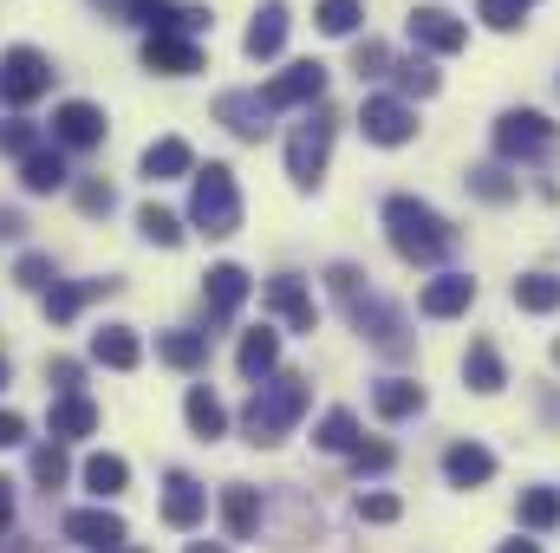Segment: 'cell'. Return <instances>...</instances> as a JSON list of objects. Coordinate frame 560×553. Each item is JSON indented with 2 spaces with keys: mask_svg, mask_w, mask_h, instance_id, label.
<instances>
[{
  "mask_svg": "<svg viewBox=\"0 0 560 553\" xmlns=\"http://www.w3.org/2000/svg\"><path fill=\"white\" fill-rule=\"evenodd\" d=\"M515 306L522 313H560V274H522L515 280Z\"/></svg>",
  "mask_w": 560,
  "mask_h": 553,
  "instance_id": "cell-34",
  "label": "cell"
},
{
  "mask_svg": "<svg viewBox=\"0 0 560 553\" xmlns=\"http://www.w3.org/2000/svg\"><path fill=\"white\" fill-rule=\"evenodd\" d=\"M469 306H476V280H469V274H436L418 293L423 319H456V313H469Z\"/></svg>",
  "mask_w": 560,
  "mask_h": 553,
  "instance_id": "cell-15",
  "label": "cell"
},
{
  "mask_svg": "<svg viewBox=\"0 0 560 553\" xmlns=\"http://www.w3.org/2000/svg\"><path fill=\"white\" fill-rule=\"evenodd\" d=\"M118 553H143V548H118Z\"/></svg>",
  "mask_w": 560,
  "mask_h": 553,
  "instance_id": "cell-57",
  "label": "cell"
},
{
  "mask_svg": "<svg viewBox=\"0 0 560 553\" xmlns=\"http://www.w3.org/2000/svg\"><path fill=\"white\" fill-rule=\"evenodd\" d=\"M20 228H26V222H20L13 209H0V242H20Z\"/></svg>",
  "mask_w": 560,
  "mask_h": 553,
  "instance_id": "cell-52",
  "label": "cell"
},
{
  "mask_svg": "<svg viewBox=\"0 0 560 553\" xmlns=\"http://www.w3.org/2000/svg\"><path fill=\"white\" fill-rule=\"evenodd\" d=\"M46 378H52V391H59V398H79L85 365H79V358H52V365H46Z\"/></svg>",
  "mask_w": 560,
  "mask_h": 553,
  "instance_id": "cell-46",
  "label": "cell"
},
{
  "mask_svg": "<svg viewBox=\"0 0 560 553\" xmlns=\"http://www.w3.org/2000/svg\"><path fill=\"white\" fill-rule=\"evenodd\" d=\"M138 228H143V242H156V248H183V222L170 209H156V202L138 209Z\"/></svg>",
  "mask_w": 560,
  "mask_h": 553,
  "instance_id": "cell-38",
  "label": "cell"
},
{
  "mask_svg": "<svg viewBox=\"0 0 560 553\" xmlns=\"http://www.w3.org/2000/svg\"><path fill=\"white\" fill-rule=\"evenodd\" d=\"M7 528H13V482L0 475V534H7Z\"/></svg>",
  "mask_w": 560,
  "mask_h": 553,
  "instance_id": "cell-51",
  "label": "cell"
},
{
  "mask_svg": "<svg viewBox=\"0 0 560 553\" xmlns=\"http://www.w3.org/2000/svg\"><path fill=\"white\" fill-rule=\"evenodd\" d=\"M352 72H359V79H385V72H392V46H385V39H359V46H352Z\"/></svg>",
  "mask_w": 560,
  "mask_h": 553,
  "instance_id": "cell-41",
  "label": "cell"
},
{
  "mask_svg": "<svg viewBox=\"0 0 560 553\" xmlns=\"http://www.w3.org/2000/svg\"><path fill=\"white\" fill-rule=\"evenodd\" d=\"M522 528H535V534H548L560 528V489H522Z\"/></svg>",
  "mask_w": 560,
  "mask_h": 553,
  "instance_id": "cell-36",
  "label": "cell"
},
{
  "mask_svg": "<svg viewBox=\"0 0 560 553\" xmlns=\"http://www.w3.org/2000/svg\"><path fill=\"white\" fill-rule=\"evenodd\" d=\"M85 489H92L98 502H112V495H125V489H131V462H125V456H112V449H98V456H85Z\"/></svg>",
  "mask_w": 560,
  "mask_h": 553,
  "instance_id": "cell-29",
  "label": "cell"
},
{
  "mask_svg": "<svg viewBox=\"0 0 560 553\" xmlns=\"http://www.w3.org/2000/svg\"><path fill=\"white\" fill-rule=\"evenodd\" d=\"M405 26H411V46H423V59H430V52H463V46H469V26H463L450 7H418Z\"/></svg>",
  "mask_w": 560,
  "mask_h": 553,
  "instance_id": "cell-12",
  "label": "cell"
},
{
  "mask_svg": "<svg viewBox=\"0 0 560 553\" xmlns=\"http://www.w3.org/2000/svg\"><path fill=\"white\" fill-rule=\"evenodd\" d=\"M313 404V385L300 378V372H280V378H261L255 385V398H248V443H261V449H275L287 443V430L300 423V411Z\"/></svg>",
  "mask_w": 560,
  "mask_h": 553,
  "instance_id": "cell-2",
  "label": "cell"
},
{
  "mask_svg": "<svg viewBox=\"0 0 560 553\" xmlns=\"http://www.w3.org/2000/svg\"><path fill=\"white\" fill-rule=\"evenodd\" d=\"M215 118L248 143L268 138V105H261V92H222V98H215Z\"/></svg>",
  "mask_w": 560,
  "mask_h": 553,
  "instance_id": "cell-17",
  "label": "cell"
},
{
  "mask_svg": "<svg viewBox=\"0 0 560 553\" xmlns=\"http://www.w3.org/2000/svg\"><path fill=\"white\" fill-rule=\"evenodd\" d=\"M183 416H189V430H196L202 443L229 436V411H222V398H215L209 385H189V398H183Z\"/></svg>",
  "mask_w": 560,
  "mask_h": 553,
  "instance_id": "cell-28",
  "label": "cell"
},
{
  "mask_svg": "<svg viewBox=\"0 0 560 553\" xmlns=\"http://www.w3.org/2000/svg\"><path fill=\"white\" fill-rule=\"evenodd\" d=\"M66 183H72V169H66L59 150H33V156L20 163V189H26V196H52V189H66Z\"/></svg>",
  "mask_w": 560,
  "mask_h": 553,
  "instance_id": "cell-25",
  "label": "cell"
},
{
  "mask_svg": "<svg viewBox=\"0 0 560 553\" xmlns=\"http://www.w3.org/2000/svg\"><path fill=\"white\" fill-rule=\"evenodd\" d=\"M189 553H229V548H222V541H196Z\"/></svg>",
  "mask_w": 560,
  "mask_h": 553,
  "instance_id": "cell-54",
  "label": "cell"
},
{
  "mask_svg": "<svg viewBox=\"0 0 560 553\" xmlns=\"http://www.w3.org/2000/svg\"><path fill=\"white\" fill-rule=\"evenodd\" d=\"M189 169H196V156H189L183 138H156L143 150V176H150V183H170V176H189Z\"/></svg>",
  "mask_w": 560,
  "mask_h": 553,
  "instance_id": "cell-31",
  "label": "cell"
},
{
  "mask_svg": "<svg viewBox=\"0 0 560 553\" xmlns=\"http://www.w3.org/2000/svg\"><path fill=\"white\" fill-rule=\"evenodd\" d=\"M528 7H535V0H476V13H482V26H495V33H515Z\"/></svg>",
  "mask_w": 560,
  "mask_h": 553,
  "instance_id": "cell-42",
  "label": "cell"
},
{
  "mask_svg": "<svg viewBox=\"0 0 560 553\" xmlns=\"http://www.w3.org/2000/svg\"><path fill=\"white\" fill-rule=\"evenodd\" d=\"M248 59H280V46H287V0H261L255 7V26H248Z\"/></svg>",
  "mask_w": 560,
  "mask_h": 553,
  "instance_id": "cell-20",
  "label": "cell"
},
{
  "mask_svg": "<svg viewBox=\"0 0 560 553\" xmlns=\"http://www.w3.org/2000/svg\"><path fill=\"white\" fill-rule=\"evenodd\" d=\"M222 528H229V541H255L261 534V489L229 482L222 489Z\"/></svg>",
  "mask_w": 560,
  "mask_h": 553,
  "instance_id": "cell-19",
  "label": "cell"
},
{
  "mask_svg": "<svg viewBox=\"0 0 560 553\" xmlns=\"http://www.w3.org/2000/svg\"><path fill=\"white\" fill-rule=\"evenodd\" d=\"M20 443H26V416L0 411V449H20Z\"/></svg>",
  "mask_w": 560,
  "mask_h": 553,
  "instance_id": "cell-50",
  "label": "cell"
},
{
  "mask_svg": "<svg viewBox=\"0 0 560 553\" xmlns=\"http://www.w3.org/2000/svg\"><path fill=\"white\" fill-rule=\"evenodd\" d=\"M495 553H541V548H535V541H502Z\"/></svg>",
  "mask_w": 560,
  "mask_h": 553,
  "instance_id": "cell-53",
  "label": "cell"
},
{
  "mask_svg": "<svg viewBox=\"0 0 560 553\" xmlns=\"http://www.w3.org/2000/svg\"><path fill=\"white\" fill-rule=\"evenodd\" d=\"M392 79H398V85H405V92H411V98H430V92H436V85H443V79H436V66H430V59H398V66H392Z\"/></svg>",
  "mask_w": 560,
  "mask_h": 553,
  "instance_id": "cell-40",
  "label": "cell"
},
{
  "mask_svg": "<svg viewBox=\"0 0 560 553\" xmlns=\"http://www.w3.org/2000/svg\"><path fill=\"white\" fill-rule=\"evenodd\" d=\"M209 515V495H202V482H189V475H170L163 482V521L170 528H196Z\"/></svg>",
  "mask_w": 560,
  "mask_h": 553,
  "instance_id": "cell-21",
  "label": "cell"
},
{
  "mask_svg": "<svg viewBox=\"0 0 560 553\" xmlns=\"http://www.w3.org/2000/svg\"><path fill=\"white\" fill-rule=\"evenodd\" d=\"M463 183H469V196H482V202H515V196H522V183H515L502 163H482V169H469Z\"/></svg>",
  "mask_w": 560,
  "mask_h": 553,
  "instance_id": "cell-35",
  "label": "cell"
},
{
  "mask_svg": "<svg viewBox=\"0 0 560 553\" xmlns=\"http://www.w3.org/2000/svg\"><path fill=\"white\" fill-rule=\"evenodd\" d=\"M275 365H280V332L255 326V332L242 339V352H235V372H242L248 385H261V378H275Z\"/></svg>",
  "mask_w": 560,
  "mask_h": 553,
  "instance_id": "cell-23",
  "label": "cell"
},
{
  "mask_svg": "<svg viewBox=\"0 0 560 553\" xmlns=\"http://www.w3.org/2000/svg\"><path fill=\"white\" fill-rule=\"evenodd\" d=\"M255 293V280H248V268H235V261H222V268H209L202 274V306H209V319L215 326H229L235 313H242V299Z\"/></svg>",
  "mask_w": 560,
  "mask_h": 553,
  "instance_id": "cell-13",
  "label": "cell"
},
{
  "mask_svg": "<svg viewBox=\"0 0 560 553\" xmlns=\"http://www.w3.org/2000/svg\"><path fill=\"white\" fill-rule=\"evenodd\" d=\"M0 385H7V358H0Z\"/></svg>",
  "mask_w": 560,
  "mask_h": 553,
  "instance_id": "cell-55",
  "label": "cell"
},
{
  "mask_svg": "<svg viewBox=\"0 0 560 553\" xmlns=\"http://www.w3.org/2000/svg\"><path fill=\"white\" fill-rule=\"evenodd\" d=\"M489 475H495V456L482 443H450L443 449V482L450 489H482Z\"/></svg>",
  "mask_w": 560,
  "mask_h": 553,
  "instance_id": "cell-18",
  "label": "cell"
},
{
  "mask_svg": "<svg viewBox=\"0 0 560 553\" xmlns=\"http://www.w3.org/2000/svg\"><path fill=\"white\" fill-rule=\"evenodd\" d=\"M112 202H118L112 183H79V209H85V215H112Z\"/></svg>",
  "mask_w": 560,
  "mask_h": 553,
  "instance_id": "cell-49",
  "label": "cell"
},
{
  "mask_svg": "<svg viewBox=\"0 0 560 553\" xmlns=\"http://www.w3.org/2000/svg\"><path fill=\"white\" fill-rule=\"evenodd\" d=\"M125 20H138L150 33H170V26H176V7H170V0H125Z\"/></svg>",
  "mask_w": 560,
  "mask_h": 553,
  "instance_id": "cell-43",
  "label": "cell"
},
{
  "mask_svg": "<svg viewBox=\"0 0 560 553\" xmlns=\"http://www.w3.org/2000/svg\"><path fill=\"white\" fill-rule=\"evenodd\" d=\"M555 365H560V339H555Z\"/></svg>",
  "mask_w": 560,
  "mask_h": 553,
  "instance_id": "cell-56",
  "label": "cell"
},
{
  "mask_svg": "<svg viewBox=\"0 0 560 553\" xmlns=\"http://www.w3.org/2000/svg\"><path fill=\"white\" fill-rule=\"evenodd\" d=\"M385 235H392V248H398L405 261H418V268L450 261L456 242H463V235H456L430 202H418V196H392V202H385Z\"/></svg>",
  "mask_w": 560,
  "mask_h": 553,
  "instance_id": "cell-1",
  "label": "cell"
},
{
  "mask_svg": "<svg viewBox=\"0 0 560 553\" xmlns=\"http://www.w3.org/2000/svg\"><path fill=\"white\" fill-rule=\"evenodd\" d=\"M156 358H163V365H176V372H196V365L209 358V332L176 326V332H163V339H156Z\"/></svg>",
  "mask_w": 560,
  "mask_h": 553,
  "instance_id": "cell-32",
  "label": "cell"
},
{
  "mask_svg": "<svg viewBox=\"0 0 560 553\" xmlns=\"http://www.w3.org/2000/svg\"><path fill=\"white\" fill-rule=\"evenodd\" d=\"M352 326H359L378 352H392V358H405V352H411V339H405V313H398L392 299H378V293H372L365 306H352Z\"/></svg>",
  "mask_w": 560,
  "mask_h": 553,
  "instance_id": "cell-11",
  "label": "cell"
},
{
  "mask_svg": "<svg viewBox=\"0 0 560 553\" xmlns=\"http://www.w3.org/2000/svg\"><path fill=\"white\" fill-rule=\"evenodd\" d=\"M495 150H502L509 163L555 156L560 150V125H548L541 111H502V118H495Z\"/></svg>",
  "mask_w": 560,
  "mask_h": 553,
  "instance_id": "cell-5",
  "label": "cell"
},
{
  "mask_svg": "<svg viewBox=\"0 0 560 553\" xmlns=\"http://www.w3.org/2000/svg\"><path fill=\"white\" fill-rule=\"evenodd\" d=\"M0 150H13V156H20V163H26V156H33V150H39V131H33V125H26V118H13V125H0Z\"/></svg>",
  "mask_w": 560,
  "mask_h": 553,
  "instance_id": "cell-47",
  "label": "cell"
},
{
  "mask_svg": "<svg viewBox=\"0 0 560 553\" xmlns=\"http://www.w3.org/2000/svg\"><path fill=\"white\" fill-rule=\"evenodd\" d=\"M98 430V404L79 391V398H52V443H72V436H92Z\"/></svg>",
  "mask_w": 560,
  "mask_h": 553,
  "instance_id": "cell-30",
  "label": "cell"
},
{
  "mask_svg": "<svg viewBox=\"0 0 560 553\" xmlns=\"http://www.w3.org/2000/svg\"><path fill=\"white\" fill-rule=\"evenodd\" d=\"M319 98H326V66H319V59H293L280 79H268V92H261V105H268V111L319 105Z\"/></svg>",
  "mask_w": 560,
  "mask_h": 553,
  "instance_id": "cell-7",
  "label": "cell"
},
{
  "mask_svg": "<svg viewBox=\"0 0 560 553\" xmlns=\"http://www.w3.org/2000/svg\"><path fill=\"white\" fill-rule=\"evenodd\" d=\"M46 92H52V59H46L39 46L0 52V98H7V105H33V98H46Z\"/></svg>",
  "mask_w": 560,
  "mask_h": 553,
  "instance_id": "cell-6",
  "label": "cell"
},
{
  "mask_svg": "<svg viewBox=\"0 0 560 553\" xmlns=\"http://www.w3.org/2000/svg\"><path fill=\"white\" fill-rule=\"evenodd\" d=\"M52 143H59V150H98V143H105V111H98L92 98H66V105L52 111Z\"/></svg>",
  "mask_w": 560,
  "mask_h": 553,
  "instance_id": "cell-9",
  "label": "cell"
},
{
  "mask_svg": "<svg viewBox=\"0 0 560 553\" xmlns=\"http://www.w3.org/2000/svg\"><path fill=\"white\" fill-rule=\"evenodd\" d=\"M189 222L209 235V242H229L242 228V183L229 163H209L196 169V189H189Z\"/></svg>",
  "mask_w": 560,
  "mask_h": 553,
  "instance_id": "cell-3",
  "label": "cell"
},
{
  "mask_svg": "<svg viewBox=\"0 0 560 553\" xmlns=\"http://www.w3.org/2000/svg\"><path fill=\"white\" fill-rule=\"evenodd\" d=\"M66 475H72V462H66V449H59V443H39V449H33V482H39V489L52 495V489H59Z\"/></svg>",
  "mask_w": 560,
  "mask_h": 553,
  "instance_id": "cell-39",
  "label": "cell"
},
{
  "mask_svg": "<svg viewBox=\"0 0 560 553\" xmlns=\"http://www.w3.org/2000/svg\"><path fill=\"white\" fill-rule=\"evenodd\" d=\"M313 443L332 449V456H352V449H359V416L352 411H326L319 416V430H313Z\"/></svg>",
  "mask_w": 560,
  "mask_h": 553,
  "instance_id": "cell-33",
  "label": "cell"
},
{
  "mask_svg": "<svg viewBox=\"0 0 560 553\" xmlns=\"http://www.w3.org/2000/svg\"><path fill=\"white\" fill-rule=\"evenodd\" d=\"M13 280H20V286H33V293H46V286H52V261H46V255H20Z\"/></svg>",
  "mask_w": 560,
  "mask_h": 553,
  "instance_id": "cell-48",
  "label": "cell"
},
{
  "mask_svg": "<svg viewBox=\"0 0 560 553\" xmlns=\"http://www.w3.org/2000/svg\"><path fill=\"white\" fill-rule=\"evenodd\" d=\"M463 378H469V391H482V398H495V391L509 385V372H502V352H495L489 339H476V345L463 352Z\"/></svg>",
  "mask_w": 560,
  "mask_h": 553,
  "instance_id": "cell-27",
  "label": "cell"
},
{
  "mask_svg": "<svg viewBox=\"0 0 560 553\" xmlns=\"http://www.w3.org/2000/svg\"><path fill=\"white\" fill-rule=\"evenodd\" d=\"M398 515H405V502H398V495H385V489H378V495H359V521L385 528V521H398Z\"/></svg>",
  "mask_w": 560,
  "mask_h": 553,
  "instance_id": "cell-45",
  "label": "cell"
},
{
  "mask_svg": "<svg viewBox=\"0 0 560 553\" xmlns=\"http://www.w3.org/2000/svg\"><path fill=\"white\" fill-rule=\"evenodd\" d=\"M392 462H398L392 443H359V449H352V469H359V475H385Z\"/></svg>",
  "mask_w": 560,
  "mask_h": 553,
  "instance_id": "cell-44",
  "label": "cell"
},
{
  "mask_svg": "<svg viewBox=\"0 0 560 553\" xmlns=\"http://www.w3.org/2000/svg\"><path fill=\"white\" fill-rule=\"evenodd\" d=\"M268 306H275L293 332H319V306H313V293L300 286V274H275L268 280Z\"/></svg>",
  "mask_w": 560,
  "mask_h": 553,
  "instance_id": "cell-16",
  "label": "cell"
},
{
  "mask_svg": "<svg viewBox=\"0 0 560 553\" xmlns=\"http://www.w3.org/2000/svg\"><path fill=\"white\" fill-rule=\"evenodd\" d=\"M372 411L385 416V423L418 416L423 411V385H418V378H378V385H372Z\"/></svg>",
  "mask_w": 560,
  "mask_h": 553,
  "instance_id": "cell-22",
  "label": "cell"
},
{
  "mask_svg": "<svg viewBox=\"0 0 560 553\" xmlns=\"http://www.w3.org/2000/svg\"><path fill=\"white\" fill-rule=\"evenodd\" d=\"M112 286H118V280H72V286H59V280H52V286H46V319H52V326H66V319H79V306H85V299H98V293H112Z\"/></svg>",
  "mask_w": 560,
  "mask_h": 553,
  "instance_id": "cell-26",
  "label": "cell"
},
{
  "mask_svg": "<svg viewBox=\"0 0 560 553\" xmlns=\"http://www.w3.org/2000/svg\"><path fill=\"white\" fill-rule=\"evenodd\" d=\"M92 358H98V365H112V372H138L143 339L131 332V326H105V332H92Z\"/></svg>",
  "mask_w": 560,
  "mask_h": 553,
  "instance_id": "cell-24",
  "label": "cell"
},
{
  "mask_svg": "<svg viewBox=\"0 0 560 553\" xmlns=\"http://www.w3.org/2000/svg\"><path fill=\"white\" fill-rule=\"evenodd\" d=\"M359 131L372 143H385V150H398V143L418 138V111H411L405 98H365V105H359Z\"/></svg>",
  "mask_w": 560,
  "mask_h": 553,
  "instance_id": "cell-8",
  "label": "cell"
},
{
  "mask_svg": "<svg viewBox=\"0 0 560 553\" xmlns=\"http://www.w3.org/2000/svg\"><path fill=\"white\" fill-rule=\"evenodd\" d=\"M66 541L85 553H118L131 534H125V521L112 515V508H72L66 515Z\"/></svg>",
  "mask_w": 560,
  "mask_h": 553,
  "instance_id": "cell-10",
  "label": "cell"
},
{
  "mask_svg": "<svg viewBox=\"0 0 560 553\" xmlns=\"http://www.w3.org/2000/svg\"><path fill=\"white\" fill-rule=\"evenodd\" d=\"M143 66L163 72V79H189V72H202V46L183 39V33H150L143 39Z\"/></svg>",
  "mask_w": 560,
  "mask_h": 553,
  "instance_id": "cell-14",
  "label": "cell"
},
{
  "mask_svg": "<svg viewBox=\"0 0 560 553\" xmlns=\"http://www.w3.org/2000/svg\"><path fill=\"white\" fill-rule=\"evenodd\" d=\"M319 33H332V39H352L359 33V20H365V0H319Z\"/></svg>",
  "mask_w": 560,
  "mask_h": 553,
  "instance_id": "cell-37",
  "label": "cell"
},
{
  "mask_svg": "<svg viewBox=\"0 0 560 553\" xmlns=\"http://www.w3.org/2000/svg\"><path fill=\"white\" fill-rule=\"evenodd\" d=\"M332 131H339V118L319 105V111H306L300 125H293V138H287V176L300 183V189H313L319 176H326V156H332Z\"/></svg>",
  "mask_w": 560,
  "mask_h": 553,
  "instance_id": "cell-4",
  "label": "cell"
}]
</instances>
